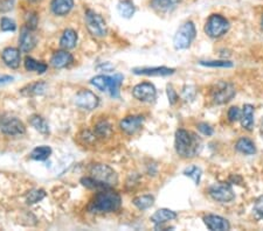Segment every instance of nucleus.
Masks as SVG:
<instances>
[{
    "instance_id": "1",
    "label": "nucleus",
    "mask_w": 263,
    "mask_h": 231,
    "mask_svg": "<svg viewBox=\"0 0 263 231\" xmlns=\"http://www.w3.org/2000/svg\"><path fill=\"white\" fill-rule=\"evenodd\" d=\"M174 147L179 157L191 159L200 153L202 141L192 131L179 129L175 132Z\"/></svg>"
},
{
    "instance_id": "2",
    "label": "nucleus",
    "mask_w": 263,
    "mask_h": 231,
    "mask_svg": "<svg viewBox=\"0 0 263 231\" xmlns=\"http://www.w3.org/2000/svg\"><path fill=\"white\" fill-rule=\"evenodd\" d=\"M122 198L114 190L102 189L98 192L93 200L90 201L88 206V212L93 214H103V213H113L121 208Z\"/></svg>"
},
{
    "instance_id": "3",
    "label": "nucleus",
    "mask_w": 263,
    "mask_h": 231,
    "mask_svg": "<svg viewBox=\"0 0 263 231\" xmlns=\"http://www.w3.org/2000/svg\"><path fill=\"white\" fill-rule=\"evenodd\" d=\"M123 75L115 74L114 76H107V75H97L91 78L90 84L96 89L108 93L113 98L119 97V89L123 83Z\"/></svg>"
},
{
    "instance_id": "4",
    "label": "nucleus",
    "mask_w": 263,
    "mask_h": 231,
    "mask_svg": "<svg viewBox=\"0 0 263 231\" xmlns=\"http://www.w3.org/2000/svg\"><path fill=\"white\" fill-rule=\"evenodd\" d=\"M197 35V30L192 21H187L179 27L173 38V46L177 50L187 49Z\"/></svg>"
},
{
    "instance_id": "5",
    "label": "nucleus",
    "mask_w": 263,
    "mask_h": 231,
    "mask_svg": "<svg viewBox=\"0 0 263 231\" xmlns=\"http://www.w3.org/2000/svg\"><path fill=\"white\" fill-rule=\"evenodd\" d=\"M87 28L91 35L96 38H104L108 34V26L106 20L93 10H87L85 13Z\"/></svg>"
},
{
    "instance_id": "6",
    "label": "nucleus",
    "mask_w": 263,
    "mask_h": 231,
    "mask_svg": "<svg viewBox=\"0 0 263 231\" xmlns=\"http://www.w3.org/2000/svg\"><path fill=\"white\" fill-rule=\"evenodd\" d=\"M229 31V22L220 14H212L206 21L205 32L208 37L217 39L225 35Z\"/></svg>"
},
{
    "instance_id": "7",
    "label": "nucleus",
    "mask_w": 263,
    "mask_h": 231,
    "mask_svg": "<svg viewBox=\"0 0 263 231\" xmlns=\"http://www.w3.org/2000/svg\"><path fill=\"white\" fill-rule=\"evenodd\" d=\"M235 96V88L228 82L221 81L215 84L211 90V98L218 105H222L232 101Z\"/></svg>"
},
{
    "instance_id": "8",
    "label": "nucleus",
    "mask_w": 263,
    "mask_h": 231,
    "mask_svg": "<svg viewBox=\"0 0 263 231\" xmlns=\"http://www.w3.org/2000/svg\"><path fill=\"white\" fill-rule=\"evenodd\" d=\"M90 177L95 180L104 183L108 187H113L117 183V174L110 166L96 164L90 167Z\"/></svg>"
},
{
    "instance_id": "9",
    "label": "nucleus",
    "mask_w": 263,
    "mask_h": 231,
    "mask_svg": "<svg viewBox=\"0 0 263 231\" xmlns=\"http://www.w3.org/2000/svg\"><path fill=\"white\" fill-rule=\"evenodd\" d=\"M208 194L214 201H218L220 203L230 202V201H233L235 197V194L233 192L232 186L227 182L214 183V185L209 187Z\"/></svg>"
},
{
    "instance_id": "10",
    "label": "nucleus",
    "mask_w": 263,
    "mask_h": 231,
    "mask_svg": "<svg viewBox=\"0 0 263 231\" xmlns=\"http://www.w3.org/2000/svg\"><path fill=\"white\" fill-rule=\"evenodd\" d=\"M74 103L75 105L78 106L80 109L91 111L94 109H96L98 106L99 99L95 95L93 91L90 90H80L76 94V96L74 97Z\"/></svg>"
},
{
    "instance_id": "11",
    "label": "nucleus",
    "mask_w": 263,
    "mask_h": 231,
    "mask_svg": "<svg viewBox=\"0 0 263 231\" xmlns=\"http://www.w3.org/2000/svg\"><path fill=\"white\" fill-rule=\"evenodd\" d=\"M133 96L141 102L151 103L157 97V90L153 84L149 82L139 83L133 89Z\"/></svg>"
},
{
    "instance_id": "12",
    "label": "nucleus",
    "mask_w": 263,
    "mask_h": 231,
    "mask_svg": "<svg viewBox=\"0 0 263 231\" xmlns=\"http://www.w3.org/2000/svg\"><path fill=\"white\" fill-rule=\"evenodd\" d=\"M0 131L6 135L15 137V135H21L25 133L26 127L17 117H7L3 119L2 124H0Z\"/></svg>"
},
{
    "instance_id": "13",
    "label": "nucleus",
    "mask_w": 263,
    "mask_h": 231,
    "mask_svg": "<svg viewBox=\"0 0 263 231\" xmlns=\"http://www.w3.org/2000/svg\"><path fill=\"white\" fill-rule=\"evenodd\" d=\"M144 124V117L143 115H129V117L123 118L119 122V127L125 134L133 135L142 129Z\"/></svg>"
},
{
    "instance_id": "14",
    "label": "nucleus",
    "mask_w": 263,
    "mask_h": 231,
    "mask_svg": "<svg viewBox=\"0 0 263 231\" xmlns=\"http://www.w3.org/2000/svg\"><path fill=\"white\" fill-rule=\"evenodd\" d=\"M37 46V37H35L33 31L27 28L25 26L21 30V34L19 37V48L22 53H30Z\"/></svg>"
},
{
    "instance_id": "15",
    "label": "nucleus",
    "mask_w": 263,
    "mask_h": 231,
    "mask_svg": "<svg viewBox=\"0 0 263 231\" xmlns=\"http://www.w3.org/2000/svg\"><path fill=\"white\" fill-rule=\"evenodd\" d=\"M175 69L167 67H152V68H135L133 73L135 75H144V76H170L174 74Z\"/></svg>"
},
{
    "instance_id": "16",
    "label": "nucleus",
    "mask_w": 263,
    "mask_h": 231,
    "mask_svg": "<svg viewBox=\"0 0 263 231\" xmlns=\"http://www.w3.org/2000/svg\"><path fill=\"white\" fill-rule=\"evenodd\" d=\"M73 62H74L73 55H71L69 51H67L66 49L55 51L53 56L50 59V65L51 67H54L55 69H62V68L70 66Z\"/></svg>"
},
{
    "instance_id": "17",
    "label": "nucleus",
    "mask_w": 263,
    "mask_h": 231,
    "mask_svg": "<svg viewBox=\"0 0 263 231\" xmlns=\"http://www.w3.org/2000/svg\"><path fill=\"white\" fill-rule=\"evenodd\" d=\"M204 223L207 228L213 231H227L230 229L229 222L218 215H207L204 217Z\"/></svg>"
},
{
    "instance_id": "18",
    "label": "nucleus",
    "mask_w": 263,
    "mask_h": 231,
    "mask_svg": "<svg viewBox=\"0 0 263 231\" xmlns=\"http://www.w3.org/2000/svg\"><path fill=\"white\" fill-rule=\"evenodd\" d=\"M2 59L5 65L11 69H17L20 66V49L13 48V47H7L3 50Z\"/></svg>"
},
{
    "instance_id": "19",
    "label": "nucleus",
    "mask_w": 263,
    "mask_h": 231,
    "mask_svg": "<svg viewBox=\"0 0 263 231\" xmlns=\"http://www.w3.org/2000/svg\"><path fill=\"white\" fill-rule=\"evenodd\" d=\"M74 0H51V12L58 17H65L73 10Z\"/></svg>"
},
{
    "instance_id": "20",
    "label": "nucleus",
    "mask_w": 263,
    "mask_h": 231,
    "mask_svg": "<svg viewBox=\"0 0 263 231\" xmlns=\"http://www.w3.org/2000/svg\"><path fill=\"white\" fill-rule=\"evenodd\" d=\"M177 216H178L177 213L173 212V210L163 208V209H158L157 212L154 213L152 216H151L150 220L154 225H162V224H164V223L175 220Z\"/></svg>"
},
{
    "instance_id": "21",
    "label": "nucleus",
    "mask_w": 263,
    "mask_h": 231,
    "mask_svg": "<svg viewBox=\"0 0 263 231\" xmlns=\"http://www.w3.org/2000/svg\"><path fill=\"white\" fill-rule=\"evenodd\" d=\"M182 0H151V6L153 10L161 13H167L174 10Z\"/></svg>"
},
{
    "instance_id": "22",
    "label": "nucleus",
    "mask_w": 263,
    "mask_h": 231,
    "mask_svg": "<svg viewBox=\"0 0 263 231\" xmlns=\"http://www.w3.org/2000/svg\"><path fill=\"white\" fill-rule=\"evenodd\" d=\"M77 43V33L74 30H66L63 32L61 39H60V46L61 48L69 50L75 48Z\"/></svg>"
},
{
    "instance_id": "23",
    "label": "nucleus",
    "mask_w": 263,
    "mask_h": 231,
    "mask_svg": "<svg viewBox=\"0 0 263 231\" xmlns=\"http://www.w3.org/2000/svg\"><path fill=\"white\" fill-rule=\"evenodd\" d=\"M241 125L247 131H252L254 127V106L245 104L241 111Z\"/></svg>"
},
{
    "instance_id": "24",
    "label": "nucleus",
    "mask_w": 263,
    "mask_h": 231,
    "mask_svg": "<svg viewBox=\"0 0 263 231\" xmlns=\"http://www.w3.org/2000/svg\"><path fill=\"white\" fill-rule=\"evenodd\" d=\"M47 89V84L45 82H35L32 83V84L26 85L20 90L23 96L27 97H33V96H39V95H42Z\"/></svg>"
},
{
    "instance_id": "25",
    "label": "nucleus",
    "mask_w": 263,
    "mask_h": 231,
    "mask_svg": "<svg viewBox=\"0 0 263 231\" xmlns=\"http://www.w3.org/2000/svg\"><path fill=\"white\" fill-rule=\"evenodd\" d=\"M94 133H95V135H96L97 139H102V140H104V139H109L111 135H113L114 130L109 122L101 121V122H98L96 125H95Z\"/></svg>"
},
{
    "instance_id": "26",
    "label": "nucleus",
    "mask_w": 263,
    "mask_h": 231,
    "mask_svg": "<svg viewBox=\"0 0 263 231\" xmlns=\"http://www.w3.org/2000/svg\"><path fill=\"white\" fill-rule=\"evenodd\" d=\"M235 149H236L238 152L246 155H253L256 153V147H255V144L248 138L239 139L236 144H235Z\"/></svg>"
},
{
    "instance_id": "27",
    "label": "nucleus",
    "mask_w": 263,
    "mask_h": 231,
    "mask_svg": "<svg viewBox=\"0 0 263 231\" xmlns=\"http://www.w3.org/2000/svg\"><path fill=\"white\" fill-rule=\"evenodd\" d=\"M30 124L34 127L35 130L39 131L42 134H48L49 133V126L48 123L46 122L45 118H42L39 114H33L30 117Z\"/></svg>"
},
{
    "instance_id": "28",
    "label": "nucleus",
    "mask_w": 263,
    "mask_h": 231,
    "mask_svg": "<svg viewBox=\"0 0 263 231\" xmlns=\"http://www.w3.org/2000/svg\"><path fill=\"white\" fill-rule=\"evenodd\" d=\"M51 155V149L47 145H41L35 147V149L32 151L30 157L35 161H45Z\"/></svg>"
},
{
    "instance_id": "29",
    "label": "nucleus",
    "mask_w": 263,
    "mask_h": 231,
    "mask_svg": "<svg viewBox=\"0 0 263 231\" xmlns=\"http://www.w3.org/2000/svg\"><path fill=\"white\" fill-rule=\"evenodd\" d=\"M117 11L123 18L130 19L136 12V7L131 0H121L117 5Z\"/></svg>"
},
{
    "instance_id": "30",
    "label": "nucleus",
    "mask_w": 263,
    "mask_h": 231,
    "mask_svg": "<svg viewBox=\"0 0 263 231\" xmlns=\"http://www.w3.org/2000/svg\"><path fill=\"white\" fill-rule=\"evenodd\" d=\"M25 68L27 71H34V73L38 74H43L45 71H47V65L43 62H39L37 60H34L33 57L27 56L25 59Z\"/></svg>"
},
{
    "instance_id": "31",
    "label": "nucleus",
    "mask_w": 263,
    "mask_h": 231,
    "mask_svg": "<svg viewBox=\"0 0 263 231\" xmlns=\"http://www.w3.org/2000/svg\"><path fill=\"white\" fill-rule=\"evenodd\" d=\"M133 203L139 210H146L153 206L154 197L152 195H142V196L135 197Z\"/></svg>"
},
{
    "instance_id": "32",
    "label": "nucleus",
    "mask_w": 263,
    "mask_h": 231,
    "mask_svg": "<svg viewBox=\"0 0 263 231\" xmlns=\"http://www.w3.org/2000/svg\"><path fill=\"white\" fill-rule=\"evenodd\" d=\"M81 183L89 189H108V188H110V187H108L107 185H104V183L95 180V179L91 178V177L82 178Z\"/></svg>"
},
{
    "instance_id": "33",
    "label": "nucleus",
    "mask_w": 263,
    "mask_h": 231,
    "mask_svg": "<svg viewBox=\"0 0 263 231\" xmlns=\"http://www.w3.org/2000/svg\"><path fill=\"white\" fill-rule=\"evenodd\" d=\"M45 196H46V193L43 189H33L27 194L26 202L29 203V205H35V203L43 200Z\"/></svg>"
},
{
    "instance_id": "34",
    "label": "nucleus",
    "mask_w": 263,
    "mask_h": 231,
    "mask_svg": "<svg viewBox=\"0 0 263 231\" xmlns=\"http://www.w3.org/2000/svg\"><path fill=\"white\" fill-rule=\"evenodd\" d=\"M201 174H202L201 169L197 166H190L189 168H186L184 170V175H186V177H189L191 179H193V181L197 186L199 185V183H200Z\"/></svg>"
},
{
    "instance_id": "35",
    "label": "nucleus",
    "mask_w": 263,
    "mask_h": 231,
    "mask_svg": "<svg viewBox=\"0 0 263 231\" xmlns=\"http://www.w3.org/2000/svg\"><path fill=\"white\" fill-rule=\"evenodd\" d=\"M199 65L209 68H232L233 63L230 61H226V60H221V61H200Z\"/></svg>"
},
{
    "instance_id": "36",
    "label": "nucleus",
    "mask_w": 263,
    "mask_h": 231,
    "mask_svg": "<svg viewBox=\"0 0 263 231\" xmlns=\"http://www.w3.org/2000/svg\"><path fill=\"white\" fill-rule=\"evenodd\" d=\"M0 28L4 32H14L17 30V25L10 18H3L0 20Z\"/></svg>"
},
{
    "instance_id": "37",
    "label": "nucleus",
    "mask_w": 263,
    "mask_h": 231,
    "mask_svg": "<svg viewBox=\"0 0 263 231\" xmlns=\"http://www.w3.org/2000/svg\"><path fill=\"white\" fill-rule=\"evenodd\" d=\"M253 212H254L255 217H256L257 220H262L263 218V195L258 198H256V201H255V203H254Z\"/></svg>"
},
{
    "instance_id": "38",
    "label": "nucleus",
    "mask_w": 263,
    "mask_h": 231,
    "mask_svg": "<svg viewBox=\"0 0 263 231\" xmlns=\"http://www.w3.org/2000/svg\"><path fill=\"white\" fill-rule=\"evenodd\" d=\"M38 23H39L38 15L33 13V12H31V13L26 15V27H27V28H30L32 31H35L38 27Z\"/></svg>"
},
{
    "instance_id": "39",
    "label": "nucleus",
    "mask_w": 263,
    "mask_h": 231,
    "mask_svg": "<svg viewBox=\"0 0 263 231\" xmlns=\"http://www.w3.org/2000/svg\"><path fill=\"white\" fill-rule=\"evenodd\" d=\"M227 115H228L229 122H232V123L238 122V121H240V118H241V111L238 106H232L228 110V113H227Z\"/></svg>"
},
{
    "instance_id": "40",
    "label": "nucleus",
    "mask_w": 263,
    "mask_h": 231,
    "mask_svg": "<svg viewBox=\"0 0 263 231\" xmlns=\"http://www.w3.org/2000/svg\"><path fill=\"white\" fill-rule=\"evenodd\" d=\"M198 130L204 135H207V137H211V135L214 133L213 127H211V125L206 124V123H200V124H198Z\"/></svg>"
},
{
    "instance_id": "41",
    "label": "nucleus",
    "mask_w": 263,
    "mask_h": 231,
    "mask_svg": "<svg viewBox=\"0 0 263 231\" xmlns=\"http://www.w3.org/2000/svg\"><path fill=\"white\" fill-rule=\"evenodd\" d=\"M167 97H169L170 104H172V105L178 101V94L175 93V90L171 85L167 86Z\"/></svg>"
},
{
    "instance_id": "42",
    "label": "nucleus",
    "mask_w": 263,
    "mask_h": 231,
    "mask_svg": "<svg viewBox=\"0 0 263 231\" xmlns=\"http://www.w3.org/2000/svg\"><path fill=\"white\" fill-rule=\"evenodd\" d=\"M14 6V0H4V2L0 4V11L2 12H7L11 11Z\"/></svg>"
},
{
    "instance_id": "43",
    "label": "nucleus",
    "mask_w": 263,
    "mask_h": 231,
    "mask_svg": "<svg viewBox=\"0 0 263 231\" xmlns=\"http://www.w3.org/2000/svg\"><path fill=\"white\" fill-rule=\"evenodd\" d=\"M13 77L10 76V75H2L0 76V86L2 85H5V84H9L12 81H13Z\"/></svg>"
},
{
    "instance_id": "44",
    "label": "nucleus",
    "mask_w": 263,
    "mask_h": 231,
    "mask_svg": "<svg viewBox=\"0 0 263 231\" xmlns=\"http://www.w3.org/2000/svg\"><path fill=\"white\" fill-rule=\"evenodd\" d=\"M29 2H31V3H38L39 0H29Z\"/></svg>"
},
{
    "instance_id": "45",
    "label": "nucleus",
    "mask_w": 263,
    "mask_h": 231,
    "mask_svg": "<svg viewBox=\"0 0 263 231\" xmlns=\"http://www.w3.org/2000/svg\"><path fill=\"white\" fill-rule=\"evenodd\" d=\"M261 133L263 135V121H262V126H261Z\"/></svg>"
},
{
    "instance_id": "46",
    "label": "nucleus",
    "mask_w": 263,
    "mask_h": 231,
    "mask_svg": "<svg viewBox=\"0 0 263 231\" xmlns=\"http://www.w3.org/2000/svg\"><path fill=\"white\" fill-rule=\"evenodd\" d=\"M261 27H262V31H263V17H262V21H261Z\"/></svg>"
}]
</instances>
